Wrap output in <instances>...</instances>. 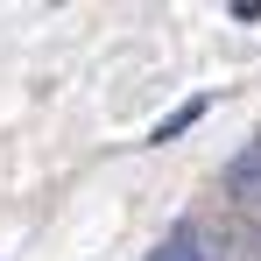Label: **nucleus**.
<instances>
[{
    "label": "nucleus",
    "instance_id": "1",
    "mask_svg": "<svg viewBox=\"0 0 261 261\" xmlns=\"http://www.w3.org/2000/svg\"><path fill=\"white\" fill-rule=\"evenodd\" d=\"M226 184H233V198H247V205H261V148H247L233 170H226Z\"/></svg>",
    "mask_w": 261,
    "mask_h": 261
},
{
    "label": "nucleus",
    "instance_id": "2",
    "mask_svg": "<svg viewBox=\"0 0 261 261\" xmlns=\"http://www.w3.org/2000/svg\"><path fill=\"white\" fill-rule=\"evenodd\" d=\"M148 261H205V240H198V226H176V233H170V240H163Z\"/></svg>",
    "mask_w": 261,
    "mask_h": 261
},
{
    "label": "nucleus",
    "instance_id": "3",
    "mask_svg": "<svg viewBox=\"0 0 261 261\" xmlns=\"http://www.w3.org/2000/svg\"><path fill=\"white\" fill-rule=\"evenodd\" d=\"M198 120H205V99H191V106H176L170 120L155 127V141H176V134H184V127H198Z\"/></svg>",
    "mask_w": 261,
    "mask_h": 261
}]
</instances>
